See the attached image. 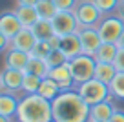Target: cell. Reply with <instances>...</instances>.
<instances>
[{"label":"cell","mask_w":124,"mask_h":122,"mask_svg":"<svg viewBox=\"0 0 124 122\" xmlns=\"http://www.w3.org/2000/svg\"><path fill=\"white\" fill-rule=\"evenodd\" d=\"M55 122H88L89 104L78 95L77 89H66L51 102Z\"/></svg>","instance_id":"obj_1"},{"label":"cell","mask_w":124,"mask_h":122,"mask_svg":"<svg viewBox=\"0 0 124 122\" xmlns=\"http://www.w3.org/2000/svg\"><path fill=\"white\" fill-rule=\"evenodd\" d=\"M16 122H53V107L51 102L40 97L39 93L24 95L20 99Z\"/></svg>","instance_id":"obj_2"},{"label":"cell","mask_w":124,"mask_h":122,"mask_svg":"<svg viewBox=\"0 0 124 122\" xmlns=\"http://www.w3.org/2000/svg\"><path fill=\"white\" fill-rule=\"evenodd\" d=\"M75 89H77L78 95H80L89 106L111 99V95H109V86L104 84V82H101V80H97V78H91V80L82 82V84H77Z\"/></svg>","instance_id":"obj_3"},{"label":"cell","mask_w":124,"mask_h":122,"mask_svg":"<svg viewBox=\"0 0 124 122\" xmlns=\"http://www.w3.org/2000/svg\"><path fill=\"white\" fill-rule=\"evenodd\" d=\"M68 66H70L71 76H73L75 84H82L86 80L95 78V68H97V60L91 55H78V57L68 60Z\"/></svg>","instance_id":"obj_4"},{"label":"cell","mask_w":124,"mask_h":122,"mask_svg":"<svg viewBox=\"0 0 124 122\" xmlns=\"http://www.w3.org/2000/svg\"><path fill=\"white\" fill-rule=\"evenodd\" d=\"M97 31H99V35H101L102 42L117 44L120 35H122V31H124V18H120L117 13L104 15V18H102L101 24L97 26Z\"/></svg>","instance_id":"obj_5"},{"label":"cell","mask_w":124,"mask_h":122,"mask_svg":"<svg viewBox=\"0 0 124 122\" xmlns=\"http://www.w3.org/2000/svg\"><path fill=\"white\" fill-rule=\"evenodd\" d=\"M73 13L78 20L80 29H84V27H97L101 24V20L104 18L101 9L93 4L91 0H78V4L73 9Z\"/></svg>","instance_id":"obj_6"},{"label":"cell","mask_w":124,"mask_h":122,"mask_svg":"<svg viewBox=\"0 0 124 122\" xmlns=\"http://www.w3.org/2000/svg\"><path fill=\"white\" fill-rule=\"evenodd\" d=\"M51 24H53L55 35H58V37H64V35H70V33H77L80 29L78 20H77L73 11H58L53 16Z\"/></svg>","instance_id":"obj_7"},{"label":"cell","mask_w":124,"mask_h":122,"mask_svg":"<svg viewBox=\"0 0 124 122\" xmlns=\"http://www.w3.org/2000/svg\"><path fill=\"white\" fill-rule=\"evenodd\" d=\"M24 75H26L24 71L4 68V71L0 75V88H2V93H13V95H15L16 91H22Z\"/></svg>","instance_id":"obj_8"},{"label":"cell","mask_w":124,"mask_h":122,"mask_svg":"<svg viewBox=\"0 0 124 122\" xmlns=\"http://www.w3.org/2000/svg\"><path fill=\"white\" fill-rule=\"evenodd\" d=\"M78 38H80L82 44V53L84 55H95L97 49L101 47L102 38L99 35L97 27H84V29H78Z\"/></svg>","instance_id":"obj_9"},{"label":"cell","mask_w":124,"mask_h":122,"mask_svg":"<svg viewBox=\"0 0 124 122\" xmlns=\"http://www.w3.org/2000/svg\"><path fill=\"white\" fill-rule=\"evenodd\" d=\"M22 29H24V26L20 24L15 11H6L4 15L0 16V35H4L6 38L13 40Z\"/></svg>","instance_id":"obj_10"},{"label":"cell","mask_w":124,"mask_h":122,"mask_svg":"<svg viewBox=\"0 0 124 122\" xmlns=\"http://www.w3.org/2000/svg\"><path fill=\"white\" fill-rule=\"evenodd\" d=\"M37 42H39V38L35 37L33 29L24 27V29L11 40V47H13V49H20V51H24V53H29L31 55V53H33V49H35V46H37Z\"/></svg>","instance_id":"obj_11"},{"label":"cell","mask_w":124,"mask_h":122,"mask_svg":"<svg viewBox=\"0 0 124 122\" xmlns=\"http://www.w3.org/2000/svg\"><path fill=\"white\" fill-rule=\"evenodd\" d=\"M47 76L53 78L55 82L60 86L62 91H66V89H75L73 86H77V84H75V80H73V76H71V71H70L68 62H66V64H62V66H57V68H51Z\"/></svg>","instance_id":"obj_12"},{"label":"cell","mask_w":124,"mask_h":122,"mask_svg":"<svg viewBox=\"0 0 124 122\" xmlns=\"http://www.w3.org/2000/svg\"><path fill=\"white\" fill-rule=\"evenodd\" d=\"M29 53H24L20 49H13L9 47L8 51H4V68L9 69H18V71H26V66L29 62Z\"/></svg>","instance_id":"obj_13"},{"label":"cell","mask_w":124,"mask_h":122,"mask_svg":"<svg viewBox=\"0 0 124 122\" xmlns=\"http://www.w3.org/2000/svg\"><path fill=\"white\" fill-rule=\"evenodd\" d=\"M117 107L113 106L111 99L104 100V102L93 104L89 106V120L88 122H108L111 118V115L115 113Z\"/></svg>","instance_id":"obj_14"},{"label":"cell","mask_w":124,"mask_h":122,"mask_svg":"<svg viewBox=\"0 0 124 122\" xmlns=\"http://www.w3.org/2000/svg\"><path fill=\"white\" fill-rule=\"evenodd\" d=\"M60 49L68 57V60L82 55V44H80V38H78V31L60 37Z\"/></svg>","instance_id":"obj_15"},{"label":"cell","mask_w":124,"mask_h":122,"mask_svg":"<svg viewBox=\"0 0 124 122\" xmlns=\"http://www.w3.org/2000/svg\"><path fill=\"white\" fill-rule=\"evenodd\" d=\"M18 104H20V99H16L13 93H2L0 95V115L9 118L16 117Z\"/></svg>","instance_id":"obj_16"},{"label":"cell","mask_w":124,"mask_h":122,"mask_svg":"<svg viewBox=\"0 0 124 122\" xmlns=\"http://www.w3.org/2000/svg\"><path fill=\"white\" fill-rule=\"evenodd\" d=\"M15 13H16V16H18L20 24H22L24 27H27V29H31V27L40 20L39 13H37V9L33 8V6H16Z\"/></svg>","instance_id":"obj_17"},{"label":"cell","mask_w":124,"mask_h":122,"mask_svg":"<svg viewBox=\"0 0 124 122\" xmlns=\"http://www.w3.org/2000/svg\"><path fill=\"white\" fill-rule=\"evenodd\" d=\"M117 73L119 71L113 66V62H97V68H95V78L97 80H101V82L109 86V82L115 78Z\"/></svg>","instance_id":"obj_18"},{"label":"cell","mask_w":124,"mask_h":122,"mask_svg":"<svg viewBox=\"0 0 124 122\" xmlns=\"http://www.w3.org/2000/svg\"><path fill=\"white\" fill-rule=\"evenodd\" d=\"M24 73L37 75V76H40V78H46V76L49 75V66L46 64V60H44V58H39V57H33V55H31Z\"/></svg>","instance_id":"obj_19"},{"label":"cell","mask_w":124,"mask_h":122,"mask_svg":"<svg viewBox=\"0 0 124 122\" xmlns=\"http://www.w3.org/2000/svg\"><path fill=\"white\" fill-rule=\"evenodd\" d=\"M60 91H62L60 86H58L53 78H49V76L42 78V84H40V88H39V95H40V97H44L46 100L53 102V100L60 95Z\"/></svg>","instance_id":"obj_20"},{"label":"cell","mask_w":124,"mask_h":122,"mask_svg":"<svg viewBox=\"0 0 124 122\" xmlns=\"http://www.w3.org/2000/svg\"><path fill=\"white\" fill-rule=\"evenodd\" d=\"M117 51H119V46L117 44H109V42H102L101 47L97 49V53L93 55L97 62H113L117 57Z\"/></svg>","instance_id":"obj_21"},{"label":"cell","mask_w":124,"mask_h":122,"mask_svg":"<svg viewBox=\"0 0 124 122\" xmlns=\"http://www.w3.org/2000/svg\"><path fill=\"white\" fill-rule=\"evenodd\" d=\"M31 29H33V33H35V37L39 38V40H49V38L55 35V29H53L51 20H42V18H40Z\"/></svg>","instance_id":"obj_22"},{"label":"cell","mask_w":124,"mask_h":122,"mask_svg":"<svg viewBox=\"0 0 124 122\" xmlns=\"http://www.w3.org/2000/svg\"><path fill=\"white\" fill-rule=\"evenodd\" d=\"M37 13L42 20H53V16L58 13L57 6H55L53 0H39V4L35 6Z\"/></svg>","instance_id":"obj_23"},{"label":"cell","mask_w":124,"mask_h":122,"mask_svg":"<svg viewBox=\"0 0 124 122\" xmlns=\"http://www.w3.org/2000/svg\"><path fill=\"white\" fill-rule=\"evenodd\" d=\"M109 95L111 99L124 100V71H119L115 78L109 82Z\"/></svg>","instance_id":"obj_24"},{"label":"cell","mask_w":124,"mask_h":122,"mask_svg":"<svg viewBox=\"0 0 124 122\" xmlns=\"http://www.w3.org/2000/svg\"><path fill=\"white\" fill-rule=\"evenodd\" d=\"M40 84H42V78H40V76L26 73V75H24V82H22V91L26 93V95H33V93H39Z\"/></svg>","instance_id":"obj_25"},{"label":"cell","mask_w":124,"mask_h":122,"mask_svg":"<svg viewBox=\"0 0 124 122\" xmlns=\"http://www.w3.org/2000/svg\"><path fill=\"white\" fill-rule=\"evenodd\" d=\"M91 2L101 9L102 15H111V13H115L119 9L122 0H91Z\"/></svg>","instance_id":"obj_26"},{"label":"cell","mask_w":124,"mask_h":122,"mask_svg":"<svg viewBox=\"0 0 124 122\" xmlns=\"http://www.w3.org/2000/svg\"><path fill=\"white\" fill-rule=\"evenodd\" d=\"M44 60H46V64L49 66V69H51V68H57V66L66 64V62H68V57L62 53V49L58 47V49H53V51H51V53L47 55Z\"/></svg>","instance_id":"obj_27"},{"label":"cell","mask_w":124,"mask_h":122,"mask_svg":"<svg viewBox=\"0 0 124 122\" xmlns=\"http://www.w3.org/2000/svg\"><path fill=\"white\" fill-rule=\"evenodd\" d=\"M51 51H53V46L49 44V40H39L31 55H33V57H39V58H46Z\"/></svg>","instance_id":"obj_28"},{"label":"cell","mask_w":124,"mask_h":122,"mask_svg":"<svg viewBox=\"0 0 124 122\" xmlns=\"http://www.w3.org/2000/svg\"><path fill=\"white\" fill-rule=\"evenodd\" d=\"M58 11H73L77 8L78 0H53Z\"/></svg>","instance_id":"obj_29"},{"label":"cell","mask_w":124,"mask_h":122,"mask_svg":"<svg viewBox=\"0 0 124 122\" xmlns=\"http://www.w3.org/2000/svg\"><path fill=\"white\" fill-rule=\"evenodd\" d=\"M113 66L117 68V71H124V47H119L117 57L113 60Z\"/></svg>","instance_id":"obj_30"},{"label":"cell","mask_w":124,"mask_h":122,"mask_svg":"<svg viewBox=\"0 0 124 122\" xmlns=\"http://www.w3.org/2000/svg\"><path fill=\"white\" fill-rule=\"evenodd\" d=\"M108 122H124V111L122 109H115V113L111 115Z\"/></svg>","instance_id":"obj_31"},{"label":"cell","mask_w":124,"mask_h":122,"mask_svg":"<svg viewBox=\"0 0 124 122\" xmlns=\"http://www.w3.org/2000/svg\"><path fill=\"white\" fill-rule=\"evenodd\" d=\"M16 4L18 6H33V8H35V6L39 4V0H16Z\"/></svg>","instance_id":"obj_32"},{"label":"cell","mask_w":124,"mask_h":122,"mask_svg":"<svg viewBox=\"0 0 124 122\" xmlns=\"http://www.w3.org/2000/svg\"><path fill=\"white\" fill-rule=\"evenodd\" d=\"M117 15H119L120 16V18H124V0H122V2H120V6H119V9H117Z\"/></svg>","instance_id":"obj_33"},{"label":"cell","mask_w":124,"mask_h":122,"mask_svg":"<svg viewBox=\"0 0 124 122\" xmlns=\"http://www.w3.org/2000/svg\"><path fill=\"white\" fill-rule=\"evenodd\" d=\"M117 46H119V47H124V31H122V35H120L119 42H117Z\"/></svg>","instance_id":"obj_34"},{"label":"cell","mask_w":124,"mask_h":122,"mask_svg":"<svg viewBox=\"0 0 124 122\" xmlns=\"http://www.w3.org/2000/svg\"><path fill=\"white\" fill-rule=\"evenodd\" d=\"M53 122H55V120H53Z\"/></svg>","instance_id":"obj_35"}]
</instances>
